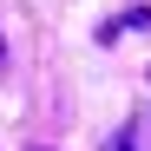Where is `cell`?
Here are the masks:
<instances>
[{"label":"cell","mask_w":151,"mask_h":151,"mask_svg":"<svg viewBox=\"0 0 151 151\" xmlns=\"http://www.w3.org/2000/svg\"><path fill=\"white\" fill-rule=\"evenodd\" d=\"M145 138H151V112H138V118H125V132L112 138V151H151Z\"/></svg>","instance_id":"cell-1"},{"label":"cell","mask_w":151,"mask_h":151,"mask_svg":"<svg viewBox=\"0 0 151 151\" xmlns=\"http://www.w3.org/2000/svg\"><path fill=\"white\" fill-rule=\"evenodd\" d=\"M0 59H7V46H0Z\"/></svg>","instance_id":"cell-2"}]
</instances>
